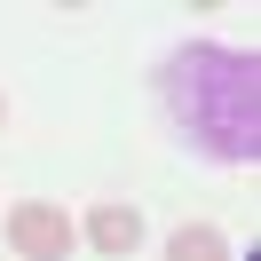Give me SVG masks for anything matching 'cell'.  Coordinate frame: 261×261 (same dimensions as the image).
Wrapping results in <instances>:
<instances>
[{
  "mask_svg": "<svg viewBox=\"0 0 261 261\" xmlns=\"http://www.w3.org/2000/svg\"><path fill=\"white\" fill-rule=\"evenodd\" d=\"M0 119H8V103H0Z\"/></svg>",
  "mask_w": 261,
  "mask_h": 261,
  "instance_id": "obj_5",
  "label": "cell"
},
{
  "mask_svg": "<svg viewBox=\"0 0 261 261\" xmlns=\"http://www.w3.org/2000/svg\"><path fill=\"white\" fill-rule=\"evenodd\" d=\"M87 245L127 261L135 245H143V206H95V214H87Z\"/></svg>",
  "mask_w": 261,
  "mask_h": 261,
  "instance_id": "obj_3",
  "label": "cell"
},
{
  "mask_svg": "<svg viewBox=\"0 0 261 261\" xmlns=\"http://www.w3.org/2000/svg\"><path fill=\"white\" fill-rule=\"evenodd\" d=\"M166 261H229V245H222V229L190 222V229H174V238H166Z\"/></svg>",
  "mask_w": 261,
  "mask_h": 261,
  "instance_id": "obj_4",
  "label": "cell"
},
{
  "mask_svg": "<svg viewBox=\"0 0 261 261\" xmlns=\"http://www.w3.org/2000/svg\"><path fill=\"white\" fill-rule=\"evenodd\" d=\"M159 103L174 111V127L190 135L206 159L222 166H253L261 159V64L238 48H174L159 64Z\"/></svg>",
  "mask_w": 261,
  "mask_h": 261,
  "instance_id": "obj_1",
  "label": "cell"
},
{
  "mask_svg": "<svg viewBox=\"0 0 261 261\" xmlns=\"http://www.w3.org/2000/svg\"><path fill=\"white\" fill-rule=\"evenodd\" d=\"M8 245H16L24 261H64V253H71V222H64V206H48V198L8 206Z\"/></svg>",
  "mask_w": 261,
  "mask_h": 261,
  "instance_id": "obj_2",
  "label": "cell"
}]
</instances>
